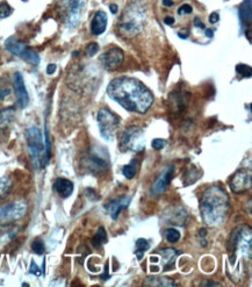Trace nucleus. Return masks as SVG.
<instances>
[{
	"instance_id": "nucleus-1",
	"label": "nucleus",
	"mask_w": 252,
	"mask_h": 287,
	"mask_svg": "<svg viewBox=\"0 0 252 287\" xmlns=\"http://www.w3.org/2000/svg\"><path fill=\"white\" fill-rule=\"evenodd\" d=\"M107 93L125 110L138 114L146 113L153 103V96L148 87L128 77L112 80L107 87Z\"/></svg>"
},
{
	"instance_id": "nucleus-2",
	"label": "nucleus",
	"mask_w": 252,
	"mask_h": 287,
	"mask_svg": "<svg viewBox=\"0 0 252 287\" xmlns=\"http://www.w3.org/2000/svg\"><path fill=\"white\" fill-rule=\"evenodd\" d=\"M202 220L209 227H219L229 215V197L220 186H212L205 191L200 202Z\"/></svg>"
},
{
	"instance_id": "nucleus-3",
	"label": "nucleus",
	"mask_w": 252,
	"mask_h": 287,
	"mask_svg": "<svg viewBox=\"0 0 252 287\" xmlns=\"http://www.w3.org/2000/svg\"><path fill=\"white\" fill-rule=\"evenodd\" d=\"M230 264L235 267L239 257L250 260L251 257V230L249 227L242 226L234 230L228 241Z\"/></svg>"
},
{
	"instance_id": "nucleus-4",
	"label": "nucleus",
	"mask_w": 252,
	"mask_h": 287,
	"mask_svg": "<svg viewBox=\"0 0 252 287\" xmlns=\"http://www.w3.org/2000/svg\"><path fill=\"white\" fill-rule=\"evenodd\" d=\"M26 138L31 162H33L36 169H42V167L47 165L49 160L47 158V152H45V146L43 139H42L41 131L37 127H31L27 131Z\"/></svg>"
},
{
	"instance_id": "nucleus-5",
	"label": "nucleus",
	"mask_w": 252,
	"mask_h": 287,
	"mask_svg": "<svg viewBox=\"0 0 252 287\" xmlns=\"http://www.w3.org/2000/svg\"><path fill=\"white\" fill-rule=\"evenodd\" d=\"M144 133L137 126H131L126 129L120 140L121 151L137 152L144 149Z\"/></svg>"
},
{
	"instance_id": "nucleus-6",
	"label": "nucleus",
	"mask_w": 252,
	"mask_h": 287,
	"mask_svg": "<svg viewBox=\"0 0 252 287\" xmlns=\"http://www.w3.org/2000/svg\"><path fill=\"white\" fill-rule=\"evenodd\" d=\"M97 120L101 136L107 141L113 140L118 133L119 126H120V119L107 108H101L98 113Z\"/></svg>"
},
{
	"instance_id": "nucleus-7",
	"label": "nucleus",
	"mask_w": 252,
	"mask_h": 287,
	"mask_svg": "<svg viewBox=\"0 0 252 287\" xmlns=\"http://www.w3.org/2000/svg\"><path fill=\"white\" fill-rule=\"evenodd\" d=\"M5 47L10 54L17 56V57L24 59L33 65H37L40 63V56L33 49L28 48L26 44L17 40L16 37H9L5 42Z\"/></svg>"
},
{
	"instance_id": "nucleus-8",
	"label": "nucleus",
	"mask_w": 252,
	"mask_h": 287,
	"mask_svg": "<svg viewBox=\"0 0 252 287\" xmlns=\"http://www.w3.org/2000/svg\"><path fill=\"white\" fill-rule=\"evenodd\" d=\"M27 212V204L24 201H16L0 208V223H12L22 219Z\"/></svg>"
},
{
	"instance_id": "nucleus-9",
	"label": "nucleus",
	"mask_w": 252,
	"mask_h": 287,
	"mask_svg": "<svg viewBox=\"0 0 252 287\" xmlns=\"http://www.w3.org/2000/svg\"><path fill=\"white\" fill-rule=\"evenodd\" d=\"M125 52L119 47H113L105 51L100 57V63L103 68L107 71H114L119 69L124 63Z\"/></svg>"
},
{
	"instance_id": "nucleus-10",
	"label": "nucleus",
	"mask_w": 252,
	"mask_h": 287,
	"mask_svg": "<svg viewBox=\"0 0 252 287\" xmlns=\"http://www.w3.org/2000/svg\"><path fill=\"white\" fill-rule=\"evenodd\" d=\"M251 184H252L251 172L249 170L246 169H241L237 171V172L230 178L229 181L230 190H232L234 193L237 194L247 192L251 187Z\"/></svg>"
},
{
	"instance_id": "nucleus-11",
	"label": "nucleus",
	"mask_w": 252,
	"mask_h": 287,
	"mask_svg": "<svg viewBox=\"0 0 252 287\" xmlns=\"http://www.w3.org/2000/svg\"><path fill=\"white\" fill-rule=\"evenodd\" d=\"M13 87H14V92H15L16 103L17 105H19V107L26 108L28 106V104H29V94H28L27 92L23 77L20 72H16L15 75H14Z\"/></svg>"
},
{
	"instance_id": "nucleus-12",
	"label": "nucleus",
	"mask_w": 252,
	"mask_h": 287,
	"mask_svg": "<svg viewBox=\"0 0 252 287\" xmlns=\"http://www.w3.org/2000/svg\"><path fill=\"white\" fill-rule=\"evenodd\" d=\"M64 3L68 9V24L70 27L76 26L79 21L84 0H64Z\"/></svg>"
},
{
	"instance_id": "nucleus-13",
	"label": "nucleus",
	"mask_w": 252,
	"mask_h": 287,
	"mask_svg": "<svg viewBox=\"0 0 252 287\" xmlns=\"http://www.w3.org/2000/svg\"><path fill=\"white\" fill-rule=\"evenodd\" d=\"M174 169L173 166H169L160 176L157 178L155 184L152 185V193L155 195L162 194L163 192H165L167 186L170 185V181L172 179Z\"/></svg>"
},
{
	"instance_id": "nucleus-14",
	"label": "nucleus",
	"mask_w": 252,
	"mask_h": 287,
	"mask_svg": "<svg viewBox=\"0 0 252 287\" xmlns=\"http://www.w3.org/2000/svg\"><path fill=\"white\" fill-rule=\"evenodd\" d=\"M131 198L130 197H121L115 200L111 201L110 204L106 206V209H108L111 213V216L113 220H117L120 215V213L124 211L125 208L128 207V205L130 204Z\"/></svg>"
},
{
	"instance_id": "nucleus-15",
	"label": "nucleus",
	"mask_w": 252,
	"mask_h": 287,
	"mask_svg": "<svg viewBox=\"0 0 252 287\" xmlns=\"http://www.w3.org/2000/svg\"><path fill=\"white\" fill-rule=\"evenodd\" d=\"M108 22L107 14L104 10H99L94 14L92 22H91V33L93 35H100L106 30Z\"/></svg>"
},
{
	"instance_id": "nucleus-16",
	"label": "nucleus",
	"mask_w": 252,
	"mask_h": 287,
	"mask_svg": "<svg viewBox=\"0 0 252 287\" xmlns=\"http://www.w3.org/2000/svg\"><path fill=\"white\" fill-rule=\"evenodd\" d=\"M54 191L61 198H69L73 192V183L65 178H58L54 183Z\"/></svg>"
},
{
	"instance_id": "nucleus-17",
	"label": "nucleus",
	"mask_w": 252,
	"mask_h": 287,
	"mask_svg": "<svg viewBox=\"0 0 252 287\" xmlns=\"http://www.w3.org/2000/svg\"><path fill=\"white\" fill-rule=\"evenodd\" d=\"M160 255H162V258H163V269L164 271H169L170 269L173 268L174 265V260H176L177 256H179L180 253L176 249H164V250H160Z\"/></svg>"
},
{
	"instance_id": "nucleus-18",
	"label": "nucleus",
	"mask_w": 252,
	"mask_h": 287,
	"mask_svg": "<svg viewBox=\"0 0 252 287\" xmlns=\"http://www.w3.org/2000/svg\"><path fill=\"white\" fill-rule=\"evenodd\" d=\"M144 286H153V287H171V286H177L172 279L166 278V277H148L143 283Z\"/></svg>"
},
{
	"instance_id": "nucleus-19",
	"label": "nucleus",
	"mask_w": 252,
	"mask_h": 287,
	"mask_svg": "<svg viewBox=\"0 0 252 287\" xmlns=\"http://www.w3.org/2000/svg\"><path fill=\"white\" fill-rule=\"evenodd\" d=\"M240 16L246 24H251L252 21V6L251 0H244L240 7Z\"/></svg>"
},
{
	"instance_id": "nucleus-20",
	"label": "nucleus",
	"mask_w": 252,
	"mask_h": 287,
	"mask_svg": "<svg viewBox=\"0 0 252 287\" xmlns=\"http://www.w3.org/2000/svg\"><path fill=\"white\" fill-rule=\"evenodd\" d=\"M13 188V181L9 177L0 178V200L5 199L10 193Z\"/></svg>"
},
{
	"instance_id": "nucleus-21",
	"label": "nucleus",
	"mask_w": 252,
	"mask_h": 287,
	"mask_svg": "<svg viewBox=\"0 0 252 287\" xmlns=\"http://www.w3.org/2000/svg\"><path fill=\"white\" fill-rule=\"evenodd\" d=\"M89 162H90V169H93L99 172V171L106 170L107 169V162L101 157L97 155H91L89 157Z\"/></svg>"
},
{
	"instance_id": "nucleus-22",
	"label": "nucleus",
	"mask_w": 252,
	"mask_h": 287,
	"mask_svg": "<svg viewBox=\"0 0 252 287\" xmlns=\"http://www.w3.org/2000/svg\"><path fill=\"white\" fill-rule=\"evenodd\" d=\"M137 166H138L137 160H131L130 163L124 166L122 173H124V176L127 178V179H132V178L135 177L136 172H137Z\"/></svg>"
},
{
	"instance_id": "nucleus-23",
	"label": "nucleus",
	"mask_w": 252,
	"mask_h": 287,
	"mask_svg": "<svg viewBox=\"0 0 252 287\" xmlns=\"http://www.w3.org/2000/svg\"><path fill=\"white\" fill-rule=\"evenodd\" d=\"M150 248V244L148 243V241L144 240V239H139L137 240V242H136V251H135V255L137 256V258L139 261L142 260L143 256H144L145 251L148 250Z\"/></svg>"
},
{
	"instance_id": "nucleus-24",
	"label": "nucleus",
	"mask_w": 252,
	"mask_h": 287,
	"mask_svg": "<svg viewBox=\"0 0 252 287\" xmlns=\"http://www.w3.org/2000/svg\"><path fill=\"white\" fill-rule=\"evenodd\" d=\"M106 242H107V233L104 227H100V228L98 229L94 239L92 240V243L96 248H99L101 244H105Z\"/></svg>"
},
{
	"instance_id": "nucleus-25",
	"label": "nucleus",
	"mask_w": 252,
	"mask_h": 287,
	"mask_svg": "<svg viewBox=\"0 0 252 287\" xmlns=\"http://www.w3.org/2000/svg\"><path fill=\"white\" fill-rule=\"evenodd\" d=\"M164 236H165L167 242L177 243L180 239V233L174 228H167L165 232H164Z\"/></svg>"
},
{
	"instance_id": "nucleus-26",
	"label": "nucleus",
	"mask_w": 252,
	"mask_h": 287,
	"mask_svg": "<svg viewBox=\"0 0 252 287\" xmlns=\"http://www.w3.org/2000/svg\"><path fill=\"white\" fill-rule=\"evenodd\" d=\"M14 110L13 108H7V110L0 111V126H5L6 124L12 121Z\"/></svg>"
},
{
	"instance_id": "nucleus-27",
	"label": "nucleus",
	"mask_w": 252,
	"mask_h": 287,
	"mask_svg": "<svg viewBox=\"0 0 252 287\" xmlns=\"http://www.w3.org/2000/svg\"><path fill=\"white\" fill-rule=\"evenodd\" d=\"M236 72L239 73L241 77L243 78H250L251 77V66L246 65V64H237L236 65Z\"/></svg>"
},
{
	"instance_id": "nucleus-28",
	"label": "nucleus",
	"mask_w": 252,
	"mask_h": 287,
	"mask_svg": "<svg viewBox=\"0 0 252 287\" xmlns=\"http://www.w3.org/2000/svg\"><path fill=\"white\" fill-rule=\"evenodd\" d=\"M13 9L8 3L6 1L0 2V19H5V17H8L10 14H12Z\"/></svg>"
},
{
	"instance_id": "nucleus-29",
	"label": "nucleus",
	"mask_w": 252,
	"mask_h": 287,
	"mask_svg": "<svg viewBox=\"0 0 252 287\" xmlns=\"http://www.w3.org/2000/svg\"><path fill=\"white\" fill-rule=\"evenodd\" d=\"M31 250H33L36 255H42V254H43L44 250H45L43 241L40 240V239L35 240L34 242H33V244H31Z\"/></svg>"
},
{
	"instance_id": "nucleus-30",
	"label": "nucleus",
	"mask_w": 252,
	"mask_h": 287,
	"mask_svg": "<svg viewBox=\"0 0 252 287\" xmlns=\"http://www.w3.org/2000/svg\"><path fill=\"white\" fill-rule=\"evenodd\" d=\"M98 50H99V44L96 43V42H92V43H90L86 47V54L87 56H90V57H93L98 52Z\"/></svg>"
},
{
	"instance_id": "nucleus-31",
	"label": "nucleus",
	"mask_w": 252,
	"mask_h": 287,
	"mask_svg": "<svg viewBox=\"0 0 252 287\" xmlns=\"http://www.w3.org/2000/svg\"><path fill=\"white\" fill-rule=\"evenodd\" d=\"M152 148L156 149V150H162L164 146L166 145V141L165 140H162V139H155L151 143Z\"/></svg>"
},
{
	"instance_id": "nucleus-32",
	"label": "nucleus",
	"mask_w": 252,
	"mask_h": 287,
	"mask_svg": "<svg viewBox=\"0 0 252 287\" xmlns=\"http://www.w3.org/2000/svg\"><path fill=\"white\" fill-rule=\"evenodd\" d=\"M192 10H193V8H192L191 5L184 3V5H181L179 7V9H178V14H179V15H183V14H191Z\"/></svg>"
},
{
	"instance_id": "nucleus-33",
	"label": "nucleus",
	"mask_w": 252,
	"mask_h": 287,
	"mask_svg": "<svg viewBox=\"0 0 252 287\" xmlns=\"http://www.w3.org/2000/svg\"><path fill=\"white\" fill-rule=\"evenodd\" d=\"M30 274H33L35 276H41V271H40V268L37 267L36 263L35 262H31V265H30V270H29Z\"/></svg>"
},
{
	"instance_id": "nucleus-34",
	"label": "nucleus",
	"mask_w": 252,
	"mask_h": 287,
	"mask_svg": "<svg viewBox=\"0 0 252 287\" xmlns=\"http://www.w3.org/2000/svg\"><path fill=\"white\" fill-rule=\"evenodd\" d=\"M219 20H220V15H219V13H216V12H213L211 15H209V22L211 23H216V22H219Z\"/></svg>"
},
{
	"instance_id": "nucleus-35",
	"label": "nucleus",
	"mask_w": 252,
	"mask_h": 287,
	"mask_svg": "<svg viewBox=\"0 0 252 287\" xmlns=\"http://www.w3.org/2000/svg\"><path fill=\"white\" fill-rule=\"evenodd\" d=\"M194 26L201 28V29H206L204 22H202L201 19H199V17H195L194 19Z\"/></svg>"
},
{
	"instance_id": "nucleus-36",
	"label": "nucleus",
	"mask_w": 252,
	"mask_h": 287,
	"mask_svg": "<svg viewBox=\"0 0 252 287\" xmlns=\"http://www.w3.org/2000/svg\"><path fill=\"white\" fill-rule=\"evenodd\" d=\"M56 71V65L55 64H49L47 68V73L48 75H54Z\"/></svg>"
},
{
	"instance_id": "nucleus-37",
	"label": "nucleus",
	"mask_w": 252,
	"mask_h": 287,
	"mask_svg": "<svg viewBox=\"0 0 252 287\" xmlns=\"http://www.w3.org/2000/svg\"><path fill=\"white\" fill-rule=\"evenodd\" d=\"M174 17H172V16H166L165 19H164V22H165L166 24H169V26H172V24L174 23Z\"/></svg>"
},
{
	"instance_id": "nucleus-38",
	"label": "nucleus",
	"mask_w": 252,
	"mask_h": 287,
	"mask_svg": "<svg viewBox=\"0 0 252 287\" xmlns=\"http://www.w3.org/2000/svg\"><path fill=\"white\" fill-rule=\"evenodd\" d=\"M163 5L165 7H172L173 6V1L172 0H163Z\"/></svg>"
},
{
	"instance_id": "nucleus-39",
	"label": "nucleus",
	"mask_w": 252,
	"mask_h": 287,
	"mask_svg": "<svg viewBox=\"0 0 252 287\" xmlns=\"http://www.w3.org/2000/svg\"><path fill=\"white\" fill-rule=\"evenodd\" d=\"M110 9H111V12L115 14V13H118V9H119V7L115 5V3H112V5L110 6Z\"/></svg>"
},
{
	"instance_id": "nucleus-40",
	"label": "nucleus",
	"mask_w": 252,
	"mask_h": 287,
	"mask_svg": "<svg viewBox=\"0 0 252 287\" xmlns=\"http://www.w3.org/2000/svg\"><path fill=\"white\" fill-rule=\"evenodd\" d=\"M206 36H208L209 38L214 36V30L209 29V28H208V29H206Z\"/></svg>"
},
{
	"instance_id": "nucleus-41",
	"label": "nucleus",
	"mask_w": 252,
	"mask_h": 287,
	"mask_svg": "<svg viewBox=\"0 0 252 287\" xmlns=\"http://www.w3.org/2000/svg\"><path fill=\"white\" fill-rule=\"evenodd\" d=\"M206 235H207V230H206L205 228L200 229V232H199V236H201V237H205Z\"/></svg>"
},
{
	"instance_id": "nucleus-42",
	"label": "nucleus",
	"mask_w": 252,
	"mask_h": 287,
	"mask_svg": "<svg viewBox=\"0 0 252 287\" xmlns=\"http://www.w3.org/2000/svg\"><path fill=\"white\" fill-rule=\"evenodd\" d=\"M204 286H220L219 283H213V282H207L205 283Z\"/></svg>"
}]
</instances>
